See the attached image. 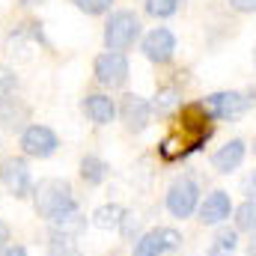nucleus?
I'll return each mask as SVG.
<instances>
[{
	"label": "nucleus",
	"instance_id": "obj_16",
	"mask_svg": "<svg viewBox=\"0 0 256 256\" xmlns=\"http://www.w3.org/2000/svg\"><path fill=\"white\" fill-rule=\"evenodd\" d=\"M27 45H51L48 39H45V30H42V21H24V24H18L9 36H6V48H9V54H15V51H24Z\"/></svg>",
	"mask_w": 256,
	"mask_h": 256
},
{
	"label": "nucleus",
	"instance_id": "obj_23",
	"mask_svg": "<svg viewBox=\"0 0 256 256\" xmlns=\"http://www.w3.org/2000/svg\"><path fill=\"white\" fill-rule=\"evenodd\" d=\"M179 6H182V0H143V12L149 18H158V21L173 18L179 12Z\"/></svg>",
	"mask_w": 256,
	"mask_h": 256
},
{
	"label": "nucleus",
	"instance_id": "obj_29",
	"mask_svg": "<svg viewBox=\"0 0 256 256\" xmlns=\"http://www.w3.org/2000/svg\"><path fill=\"white\" fill-rule=\"evenodd\" d=\"M0 256H30V254H27V248H24V244H15V242H9V244L0 250Z\"/></svg>",
	"mask_w": 256,
	"mask_h": 256
},
{
	"label": "nucleus",
	"instance_id": "obj_35",
	"mask_svg": "<svg viewBox=\"0 0 256 256\" xmlns=\"http://www.w3.org/2000/svg\"><path fill=\"white\" fill-rule=\"evenodd\" d=\"M254 155H256V140H254Z\"/></svg>",
	"mask_w": 256,
	"mask_h": 256
},
{
	"label": "nucleus",
	"instance_id": "obj_19",
	"mask_svg": "<svg viewBox=\"0 0 256 256\" xmlns=\"http://www.w3.org/2000/svg\"><path fill=\"white\" fill-rule=\"evenodd\" d=\"M149 104H152V114L170 116L173 110L182 108V90H179L176 84H164V86H158V92H155V98H152Z\"/></svg>",
	"mask_w": 256,
	"mask_h": 256
},
{
	"label": "nucleus",
	"instance_id": "obj_21",
	"mask_svg": "<svg viewBox=\"0 0 256 256\" xmlns=\"http://www.w3.org/2000/svg\"><path fill=\"white\" fill-rule=\"evenodd\" d=\"M236 250H238V232L236 230H218L206 256H232Z\"/></svg>",
	"mask_w": 256,
	"mask_h": 256
},
{
	"label": "nucleus",
	"instance_id": "obj_36",
	"mask_svg": "<svg viewBox=\"0 0 256 256\" xmlns=\"http://www.w3.org/2000/svg\"><path fill=\"white\" fill-rule=\"evenodd\" d=\"M0 146H3V134H0Z\"/></svg>",
	"mask_w": 256,
	"mask_h": 256
},
{
	"label": "nucleus",
	"instance_id": "obj_12",
	"mask_svg": "<svg viewBox=\"0 0 256 256\" xmlns=\"http://www.w3.org/2000/svg\"><path fill=\"white\" fill-rule=\"evenodd\" d=\"M232 196L226 191H212L206 194V200H200V206H196V220L202 224V226H220L224 220H230V214H232Z\"/></svg>",
	"mask_w": 256,
	"mask_h": 256
},
{
	"label": "nucleus",
	"instance_id": "obj_6",
	"mask_svg": "<svg viewBox=\"0 0 256 256\" xmlns=\"http://www.w3.org/2000/svg\"><path fill=\"white\" fill-rule=\"evenodd\" d=\"M18 146H21L24 158H39V161H45V158H51V155L60 149V137H57V131L51 126L30 122V126L18 134Z\"/></svg>",
	"mask_w": 256,
	"mask_h": 256
},
{
	"label": "nucleus",
	"instance_id": "obj_13",
	"mask_svg": "<svg viewBox=\"0 0 256 256\" xmlns=\"http://www.w3.org/2000/svg\"><path fill=\"white\" fill-rule=\"evenodd\" d=\"M84 230H86V218L80 214V208L66 214V218H57L54 224H48V238H51L48 248H68V244H74L84 236Z\"/></svg>",
	"mask_w": 256,
	"mask_h": 256
},
{
	"label": "nucleus",
	"instance_id": "obj_30",
	"mask_svg": "<svg viewBox=\"0 0 256 256\" xmlns=\"http://www.w3.org/2000/svg\"><path fill=\"white\" fill-rule=\"evenodd\" d=\"M48 256H84L74 244H68V248H48Z\"/></svg>",
	"mask_w": 256,
	"mask_h": 256
},
{
	"label": "nucleus",
	"instance_id": "obj_9",
	"mask_svg": "<svg viewBox=\"0 0 256 256\" xmlns=\"http://www.w3.org/2000/svg\"><path fill=\"white\" fill-rule=\"evenodd\" d=\"M164 206H167V212H170L173 218H179V220L196 214V206H200V185L194 182L191 176L173 179L170 188H167V196H164Z\"/></svg>",
	"mask_w": 256,
	"mask_h": 256
},
{
	"label": "nucleus",
	"instance_id": "obj_22",
	"mask_svg": "<svg viewBox=\"0 0 256 256\" xmlns=\"http://www.w3.org/2000/svg\"><path fill=\"white\" fill-rule=\"evenodd\" d=\"M232 214H236V232H254L256 230V202L254 200H244L242 206H236Z\"/></svg>",
	"mask_w": 256,
	"mask_h": 256
},
{
	"label": "nucleus",
	"instance_id": "obj_18",
	"mask_svg": "<svg viewBox=\"0 0 256 256\" xmlns=\"http://www.w3.org/2000/svg\"><path fill=\"white\" fill-rule=\"evenodd\" d=\"M78 173H80L84 185L98 188V185L110 176V164H108L104 158H98V155H84V158H80V164H78Z\"/></svg>",
	"mask_w": 256,
	"mask_h": 256
},
{
	"label": "nucleus",
	"instance_id": "obj_17",
	"mask_svg": "<svg viewBox=\"0 0 256 256\" xmlns=\"http://www.w3.org/2000/svg\"><path fill=\"white\" fill-rule=\"evenodd\" d=\"M30 122V104L24 102V98H18V96H12V98H6V102H0V126L9 128V131H24Z\"/></svg>",
	"mask_w": 256,
	"mask_h": 256
},
{
	"label": "nucleus",
	"instance_id": "obj_14",
	"mask_svg": "<svg viewBox=\"0 0 256 256\" xmlns=\"http://www.w3.org/2000/svg\"><path fill=\"white\" fill-rule=\"evenodd\" d=\"M80 110L92 126H110L116 120V102L108 92H86L80 98Z\"/></svg>",
	"mask_w": 256,
	"mask_h": 256
},
{
	"label": "nucleus",
	"instance_id": "obj_11",
	"mask_svg": "<svg viewBox=\"0 0 256 256\" xmlns=\"http://www.w3.org/2000/svg\"><path fill=\"white\" fill-rule=\"evenodd\" d=\"M116 116L122 120L128 134H143L152 122V104H149V98H143L137 92H126L116 104Z\"/></svg>",
	"mask_w": 256,
	"mask_h": 256
},
{
	"label": "nucleus",
	"instance_id": "obj_2",
	"mask_svg": "<svg viewBox=\"0 0 256 256\" xmlns=\"http://www.w3.org/2000/svg\"><path fill=\"white\" fill-rule=\"evenodd\" d=\"M33 208L45 224H54L57 218H66L72 212H78V196L74 188L66 179H42L33 188Z\"/></svg>",
	"mask_w": 256,
	"mask_h": 256
},
{
	"label": "nucleus",
	"instance_id": "obj_26",
	"mask_svg": "<svg viewBox=\"0 0 256 256\" xmlns=\"http://www.w3.org/2000/svg\"><path fill=\"white\" fill-rule=\"evenodd\" d=\"M120 232H122V238H128V242H131V238L137 242V238L143 236V232H140V218H137L134 212H128L126 218H122V224H120Z\"/></svg>",
	"mask_w": 256,
	"mask_h": 256
},
{
	"label": "nucleus",
	"instance_id": "obj_8",
	"mask_svg": "<svg viewBox=\"0 0 256 256\" xmlns=\"http://www.w3.org/2000/svg\"><path fill=\"white\" fill-rule=\"evenodd\" d=\"M0 182H3V188L12 194L15 200H30L33 196V188H36L33 173H30V164L21 155H12V158H3L0 161Z\"/></svg>",
	"mask_w": 256,
	"mask_h": 256
},
{
	"label": "nucleus",
	"instance_id": "obj_7",
	"mask_svg": "<svg viewBox=\"0 0 256 256\" xmlns=\"http://www.w3.org/2000/svg\"><path fill=\"white\" fill-rule=\"evenodd\" d=\"M176 250H182V232L173 226H155L134 242L131 256H167Z\"/></svg>",
	"mask_w": 256,
	"mask_h": 256
},
{
	"label": "nucleus",
	"instance_id": "obj_1",
	"mask_svg": "<svg viewBox=\"0 0 256 256\" xmlns=\"http://www.w3.org/2000/svg\"><path fill=\"white\" fill-rule=\"evenodd\" d=\"M214 134V122L206 116V110L200 108V102L185 104L179 114V128L158 146L164 161H185L194 152H200Z\"/></svg>",
	"mask_w": 256,
	"mask_h": 256
},
{
	"label": "nucleus",
	"instance_id": "obj_32",
	"mask_svg": "<svg viewBox=\"0 0 256 256\" xmlns=\"http://www.w3.org/2000/svg\"><path fill=\"white\" fill-rule=\"evenodd\" d=\"M42 3H48V0H18V6H24V9H33V6H42Z\"/></svg>",
	"mask_w": 256,
	"mask_h": 256
},
{
	"label": "nucleus",
	"instance_id": "obj_3",
	"mask_svg": "<svg viewBox=\"0 0 256 256\" xmlns=\"http://www.w3.org/2000/svg\"><path fill=\"white\" fill-rule=\"evenodd\" d=\"M143 36V21L134 9H114L104 21V48L108 51H120L126 54L128 48H134V42H140Z\"/></svg>",
	"mask_w": 256,
	"mask_h": 256
},
{
	"label": "nucleus",
	"instance_id": "obj_25",
	"mask_svg": "<svg viewBox=\"0 0 256 256\" xmlns=\"http://www.w3.org/2000/svg\"><path fill=\"white\" fill-rule=\"evenodd\" d=\"M18 74H15V68L6 63H0V102H6V98H12L15 92H18Z\"/></svg>",
	"mask_w": 256,
	"mask_h": 256
},
{
	"label": "nucleus",
	"instance_id": "obj_4",
	"mask_svg": "<svg viewBox=\"0 0 256 256\" xmlns=\"http://www.w3.org/2000/svg\"><path fill=\"white\" fill-rule=\"evenodd\" d=\"M200 108L206 110V116L212 122H232L238 116H244L250 108H248V96L238 92V90H218V92H208Z\"/></svg>",
	"mask_w": 256,
	"mask_h": 256
},
{
	"label": "nucleus",
	"instance_id": "obj_24",
	"mask_svg": "<svg viewBox=\"0 0 256 256\" xmlns=\"http://www.w3.org/2000/svg\"><path fill=\"white\" fill-rule=\"evenodd\" d=\"M72 3H74L78 12H84L90 18H98V15H110L116 0H72Z\"/></svg>",
	"mask_w": 256,
	"mask_h": 256
},
{
	"label": "nucleus",
	"instance_id": "obj_31",
	"mask_svg": "<svg viewBox=\"0 0 256 256\" xmlns=\"http://www.w3.org/2000/svg\"><path fill=\"white\" fill-rule=\"evenodd\" d=\"M9 242H12V230H9V224H6V220L0 218V250H3V248H6Z\"/></svg>",
	"mask_w": 256,
	"mask_h": 256
},
{
	"label": "nucleus",
	"instance_id": "obj_33",
	"mask_svg": "<svg viewBox=\"0 0 256 256\" xmlns=\"http://www.w3.org/2000/svg\"><path fill=\"white\" fill-rule=\"evenodd\" d=\"M248 256H256V230L250 232V242H248Z\"/></svg>",
	"mask_w": 256,
	"mask_h": 256
},
{
	"label": "nucleus",
	"instance_id": "obj_34",
	"mask_svg": "<svg viewBox=\"0 0 256 256\" xmlns=\"http://www.w3.org/2000/svg\"><path fill=\"white\" fill-rule=\"evenodd\" d=\"M108 256H120V254H116V250H114V254H108Z\"/></svg>",
	"mask_w": 256,
	"mask_h": 256
},
{
	"label": "nucleus",
	"instance_id": "obj_28",
	"mask_svg": "<svg viewBox=\"0 0 256 256\" xmlns=\"http://www.w3.org/2000/svg\"><path fill=\"white\" fill-rule=\"evenodd\" d=\"M242 188H244V194H248V200H254L256 202V170L248 173V179L242 182Z\"/></svg>",
	"mask_w": 256,
	"mask_h": 256
},
{
	"label": "nucleus",
	"instance_id": "obj_27",
	"mask_svg": "<svg viewBox=\"0 0 256 256\" xmlns=\"http://www.w3.org/2000/svg\"><path fill=\"white\" fill-rule=\"evenodd\" d=\"M226 3L238 15H256V0H226Z\"/></svg>",
	"mask_w": 256,
	"mask_h": 256
},
{
	"label": "nucleus",
	"instance_id": "obj_15",
	"mask_svg": "<svg viewBox=\"0 0 256 256\" xmlns=\"http://www.w3.org/2000/svg\"><path fill=\"white\" fill-rule=\"evenodd\" d=\"M244 155H248V143L242 137H232V140H226L224 146H218L212 152V167L218 173H224V176L226 173H236L244 164Z\"/></svg>",
	"mask_w": 256,
	"mask_h": 256
},
{
	"label": "nucleus",
	"instance_id": "obj_5",
	"mask_svg": "<svg viewBox=\"0 0 256 256\" xmlns=\"http://www.w3.org/2000/svg\"><path fill=\"white\" fill-rule=\"evenodd\" d=\"M92 78L104 90H122L128 84V78H131V63L120 51H102L92 60Z\"/></svg>",
	"mask_w": 256,
	"mask_h": 256
},
{
	"label": "nucleus",
	"instance_id": "obj_10",
	"mask_svg": "<svg viewBox=\"0 0 256 256\" xmlns=\"http://www.w3.org/2000/svg\"><path fill=\"white\" fill-rule=\"evenodd\" d=\"M140 51L152 66H170L176 57V33L170 27H152L140 36Z\"/></svg>",
	"mask_w": 256,
	"mask_h": 256
},
{
	"label": "nucleus",
	"instance_id": "obj_20",
	"mask_svg": "<svg viewBox=\"0 0 256 256\" xmlns=\"http://www.w3.org/2000/svg\"><path fill=\"white\" fill-rule=\"evenodd\" d=\"M126 214H128L126 206H120V202H104V206H98V208L92 212V226H96V230H104V232L120 230V224H122Z\"/></svg>",
	"mask_w": 256,
	"mask_h": 256
}]
</instances>
